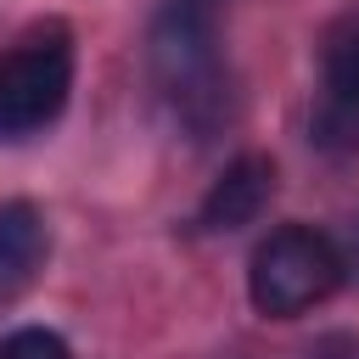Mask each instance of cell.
I'll return each instance as SVG.
<instances>
[{
  "label": "cell",
  "instance_id": "1",
  "mask_svg": "<svg viewBox=\"0 0 359 359\" xmlns=\"http://www.w3.org/2000/svg\"><path fill=\"white\" fill-rule=\"evenodd\" d=\"M146 67L157 101L191 140L224 129L230 67L219 50V0H163L146 28Z\"/></svg>",
  "mask_w": 359,
  "mask_h": 359
},
{
  "label": "cell",
  "instance_id": "2",
  "mask_svg": "<svg viewBox=\"0 0 359 359\" xmlns=\"http://www.w3.org/2000/svg\"><path fill=\"white\" fill-rule=\"evenodd\" d=\"M342 286V247L314 224H280L247 264V297L264 320H297Z\"/></svg>",
  "mask_w": 359,
  "mask_h": 359
},
{
  "label": "cell",
  "instance_id": "3",
  "mask_svg": "<svg viewBox=\"0 0 359 359\" xmlns=\"http://www.w3.org/2000/svg\"><path fill=\"white\" fill-rule=\"evenodd\" d=\"M73 90V45L62 28L28 34L17 50L0 56V140H22L45 129Z\"/></svg>",
  "mask_w": 359,
  "mask_h": 359
},
{
  "label": "cell",
  "instance_id": "4",
  "mask_svg": "<svg viewBox=\"0 0 359 359\" xmlns=\"http://www.w3.org/2000/svg\"><path fill=\"white\" fill-rule=\"evenodd\" d=\"M309 140L325 157L359 151V11H342L320 39V101Z\"/></svg>",
  "mask_w": 359,
  "mask_h": 359
},
{
  "label": "cell",
  "instance_id": "5",
  "mask_svg": "<svg viewBox=\"0 0 359 359\" xmlns=\"http://www.w3.org/2000/svg\"><path fill=\"white\" fill-rule=\"evenodd\" d=\"M269 196H275V163H269L264 151H247V157H236V163L208 185V196H202V208H196V230H213V236L241 230V224H252V219L269 208Z\"/></svg>",
  "mask_w": 359,
  "mask_h": 359
},
{
  "label": "cell",
  "instance_id": "6",
  "mask_svg": "<svg viewBox=\"0 0 359 359\" xmlns=\"http://www.w3.org/2000/svg\"><path fill=\"white\" fill-rule=\"evenodd\" d=\"M45 247H50L45 213L22 196L0 202V303L17 297L22 286H34V275L45 264Z\"/></svg>",
  "mask_w": 359,
  "mask_h": 359
},
{
  "label": "cell",
  "instance_id": "7",
  "mask_svg": "<svg viewBox=\"0 0 359 359\" xmlns=\"http://www.w3.org/2000/svg\"><path fill=\"white\" fill-rule=\"evenodd\" d=\"M0 359H73V353H67V342H62L56 331L22 325V331H11V337L0 342Z\"/></svg>",
  "mask_w": 359,
  "mask_h": 359
},
{
  "label": "cell",
  "instance_id": "8",
  "mask_svg": "<svg viewBox=\"0 0 359 359\" xmlns=\"http://www.w3.org/2000/svg\"><path fill=\"white\" fill-rule=\"evenodd\" d=\"M309 359H359V337L331 331V337H320V342L309 348Z\"/></svg>",
  "mask_w": 359,
  "mask_h": 359
}]
</instances>
